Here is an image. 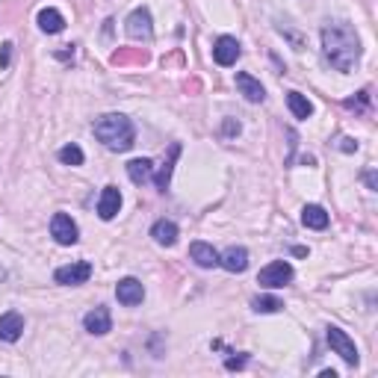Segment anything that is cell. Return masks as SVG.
<instances>
[{
	"label": "cell",
	"mask_w": 378,
	"mask_h": 378,
	"mask_svg": "<svg viewBox=\"0 0 378 378\" xmlns=\"http://www.w3.org/2000/svg\"><path fill=\"white\" fill-rule=\"evenodd\" d=\"M177 157H181V145L172 142V148H169V160H163V166L157 169V172H154V177H151V181L157 184V189H160V192H166V189H169V184H172V172H174Z\"/></svg>",
	"instance_id": "obj_16"
},
{
	"label": "cell",
	"mask_w": 378,
	"mask_h": 378,
	"mask_svg": "<svg viewBox=\"0 0 378 378\" xmlns=\"http://www.w3.org/2000/svg\"><path fill=\"white\" fill-rule=\"evenodd\" d=\"M127 177L136 187L148 184L151 177H154V160H148V157H136V160H130L127 163Z\"/></svg>",
	"instance_id": "obj_19"
},
{
	"label": "cell",
	"mask_w": 378,
	"mask_h": 378,
	"mask_svg": "<svg viewBox=\"0 0 378 378\" xmlns=\"http://www.w3.org/2000/svg\"><path fill=\"white\" fill-rule=\"evenodd\" d=\"M92 278V263L89 261H74L68 266H59L53 272V281L63 284V287H80Z\"/></svg>",
	"instance_id": "obj_6"
},
{
	"label": "cell",
	"mask_w": 378,
	"mask_h": 378,
	"mask_svg": "<svg viewBox=\"0 0 378 378\" xmlns=\"http://www.w3.org/2000/svg\"><path fill=\"white\" fill-rule=\"evenodd\" d=\"M225 133H228V136H233V133H240V125H233V122H231V118H228V122H225Z\"/></svg>",
	"instance_id": "obj_28"
},
{
	"label": "cell",
	"mask_w": 378,
	"mask_h": 378,
	"mask_svg": "<svg viewBox=\"0 0 378 378\" xmlns=\"http://www.w3.org/2000/svg\"><path fill=\"white\" fill-rule=\"evenodd\" d=\"M236 89H240V95L246 98L248 104H263L266 101V89L261 86V80L251 77V74H246V71L236 74Z\"/></svg>",
	"instance_id": "obj_12"
},
{
	"label": "cell",
	"mask_w": 378,
	"mask_h": 378,
	"mask_svg": "<svg viewBox=\"0 0 378 378\" xmlns=\"http://www.w3.org/2000/svg\"><path fill=\"white\" fill-rule=\"evenodd\" d=\"M302 222H305V228L325 231V228H328V213H325V207H320V204H305Z\"/></svg>",
	"instance_id": "obj_20"
},
{
	"label": "cell",
	"mask_w": 378,
	"mask_h": 378,
	"mask_svg": "<svg viewBox=\"0 0 378 378\" xmlns=\"http://www.w3.org/2000/svg\"><path fill=\"white\" fill-rule=\"evenodd\" d=\"M364 181H367V187H369V189H378V177H375V172H372V169L364 174Z\"/></svg>",
	"instance_id": "obj_27"
},
{
	"label": "cell",
	"mask_w": 378,
	"mask_h": 378,
	"mask_svg": "<svg viewBox=\"0 0 378 378\" xmlns=\"http://www.w3.org/2000/svg\"><path fill=\"white\" fill-rule=\"evenodd\" d=\"M118 210H122V192H118V187H104L101 198H98V216L104 222H112Z\"/></svg>",
	"instance_id": "obj_13"
},
{
	"label": "cell",
	"mask_w": 378,
	"mask_h": 378,
	"mask_svg": "<svg viewBox=\"0 0 378 378\" xmlns=\"http://www.w3.org/2000/svg\"><path fill=\"white\" fill-rule=\"evenodd\" d=\"M343 107H346V110H355V112H364V110L369 107V92L364 89V92H357L355 98H346Z\"/></svg>",
	"instance_id": "obj_24"
},
{
	"label": "cell",
	"mask_w": 378,
	"mask_h": 378,
	"mask_svg": "<svg viewBox=\"0 0 378 378\" xmlns=\"http://www.w3.org/2000/svg\"><path fill=\"white\" fill-rule=\"evenodd\" d=\"M251 308L257 313H278V310H284V302L278 295H257L251 302Z\"/></svg>",
	"instance_id": "obj_23"
},
{
	"label": "cell",
	"mask_w": 378,
	"mask_h": 378,
	"mask_svg": "<svg viewBox=\"0 0 378 378\" xmlns=\"http://www.w3.org/2000/svg\"><path fill=\"white\" fill-rule=\"evenodd\" d=\"M4 281H6V269H4V266H0V284H4Z\"/></svg>",
	"instance_id": "obj_31"
},
{
	"label": "cell",
	"mask_w": 378,
	"mask_h": 378,
	"mask_svg": "<svg viewBox=\"0 0 378 378\" xmlns=\"http://www.w3.org/2000/svg\"><path fill=\"white\" fill-rule=\"evenodd\" d=\"M287 107L295 118H310L313 115V104L308 101V98L302 92H287Z\"/></svg>",
	"instance_id": "obj_21"
},
{
	"label": "cell",
	"mask_w": 378,
	"mask_h": 378,
	"mask_svg": "<svg viewBox=\"0 0 378 378\" xmlns=\"http://www.w3.org/2000/svg\"><path fill=\"white\" fill-rule=\"evenodd\" d=\"M36 21H38V30L48 33V36H56V33H63V30H65V18H63V12L53 9V6H48V9L38 12Z\"/></svg>",
	"instance_id": "obj_18"
},
{
	"label": "cell",
	"mask_w": 378,
	"mask_h": 378,
	"mask_svg": "<svg viewBox=\"0 0 378 378\" xmlns=\"http://www.w3.org/2000/svg\"><path fill=\"white\" fill-rule=\"evenodd\" d=\"M320 375H322V378H337V372H334V369H322Z\"/></svg>",
	"instance_id": "obj_30"
},
{
	"label": "cell",
	"mask_w": 378,
	"mask_h": 378,
	"mask_svg": "<svg viewBox=\"0 0 378 378\" xmlns=\"http://www.w3.org/2000/svg\"><path fill=\"white\" fill-rule=\"evenodd\" d=\"M189 257L195 261V266H201V269H216L219 266V251L210 243H192Z\"/></svg>",
	"instance_id": "obj_17"
},
{
	"label": "cell",
	"mask_w": 378,
	"mask_h": 378,
	"mask_svg": "<svg viewBox=\"0 0 378 378\" xmlns=\"http://www.w3.org/2000/svg\"><path fill=\"white\" fill-rule=\"evenodd\" d=\"M325 337H328V346H331L337 355H340L349 367H357V364H361V355H357V346H355V340H352V337H349L343 328L328 325Z\"/></svg>",
	"instance_id": "obj_4"
},
{
	"label": "cell",
	"mask_w": 378,
	"mask_h": 378,
	"mask_svg": "<svg viewBox=\"0 0 378 378\" xmlns=\"http://www.w3.org/2000/svg\"><path fill=\"white\" fill-rule=\"evenodd\" d=\"M243 56V48H240V42H236L233 36H219L216 38V45H213V59L222 68H231V65H236V59Z\"/></svg>",
	"instance_id": "obj_8"
},
{
	"label": "cell",
	"mask_w": 378,
	"mask_h": 378,
	"mask_svg": "<svg viewBox=\"0 0 378 378\" xmlns=\"http://www.w3.org/2000/svg\"><path fill=\"white\" fill-rule=\"evenodd\" d=\"M115 298L125 308H136V305H142L145 287H142V281H139V278H122V281L115 284Z\"/></svg>",
	"instance_id": "obj_9"
},
{
	"label": "cell",
	"mask_w": 378,
	"mask_h": 378,
	"mask_svg": "<svg viewBox=\"0 0 378 378\" xmlns=\"http://www.w3.org/2000/svg\"><path fill=\"white\" fill-rule=\"evenodd\" d=\"M51 236L59 246H74L77 240H80V228H77V222L68 213H53V219H51Z\"/></svg>",
	"instance_id": "obj_7"
},
{
	"label": "cell",
	"mask_w": 378,
	"mask_h": 378,
	"mask_svg": "<svg viewBox=\"0 0 378 378\" xmlns=\"http://www.w3.org/2000/svg\"><path fill=\"white\" fill-rule=\"evenodd\" d=\"M340 148L349 154V151H357V142H355V139H343V145H340Z\"/></svg>",
	"instance_id": "obj_29"
},
{
	"label": "cell",
	"mask_w": 378,
	"mask_h": 378,
	"mask_svg": "<svg viewBox=\"0 0 378 378\" xmlns=\"http://www.w3.org/2000/svg\"><path fill=\"white\" fill-rule=\"evenodd\" d=\"M95 139L101 142L104 148H110V151H130L133 148V142H136V127H133V122L127 115H122V112H107V115H101L95 122Z\"/></svg>",
	"instance_id": "obj_2"
},
{
	"label": "cell",
	"mask_w": 378,
	"mask_h": 378,
	"mask_svg": "<svg viewBox=\"0 0 378 378\" xmlns=\"http://www.w3.org/2000/svg\"><path fill=\"white\" fill-rule=\"evenodd\" d=\"M9 59H12V42L0 45V68H9Z\"/></svg>",
	"instance_id": "obj_25"
},
{
	"label": "cell",
	"mask_w": 378,
	"mask_h": 378,
	"mask_svg": "<svg viewBox=\"0 0 378 378\" xmlns=\"http://www.w3.org/2000/svg\"><path fill=\"white\" fill-rule=\"evenodd\" d=\"M225 367H228V369H240V367H246V357H228Z\"/></svg>",
	"instance_id": "obj_26"
},
{
	"label": "cell",
	"mask_w": 378,
	"mask_h": 378,
	"mask_svg": "<svg viewBox=\"0 0 378 378\" xmlns=\"http://www.w3.org/2000/svg\"><path fill=\"white\" fill-rule=\"evenodd\" d=\"M151 236H154L157 246L172 248V246L177 243V236H181V228H177L172 219H157V222L151 225Z\"/></svg>",
	"instance_id": "obj_15"
},
{
	"label": "cell",
	"mask_w": 378,
	"mask_h": 378,
	"mask_svg": "<svg viewBox=\"0 0 378 378\" xmlns=\"http://www.w3.org/2000/svg\"><path fill=\"white\" fill-rule=\"evenodd\" d=\"M24 334V316L18 310H9L0 316V340L4 343H18Z\"/></svg>",
	"instance_id": "obj_11"
},
{
	"label": "cell",
	"mask_w": 378,
	"mask_h": 378,
	"mask_svg": "<svg viewBox=\"0 0 378 378\" xmlns=\"http://www.w3.org/2000/svg\"><path fill=\"white\" fill-rule=\"evenodd\" d=\"M219 266L233 272V275H240V272L248 269V251L243 246H231V248H225L222 254H219Z\"/></svg>",
	"instance_id": "obj_14"
},
{
	"label": "cell",
	"mask_w": 378,
	"mask_h": 378,
	"mask_svg": "<svg viewBox=\"0 0 378 378\" xmlns=\"http://www.w3.org/2000/svg\"><path fill=\"white\" fill-rule=\"evenodd\" d=\"M83 160H86V154H83V148L77 145V142H68V145L59 148V163H65V166H83Z\"/></svg>",
	"instance_id": "obj_22"
},
{
	"label": "cell",
	"mask_w": 378,
	"mask_h": 378,
	"mask_svg": "<svg viewBox=\"0 0 378 378\" xmlns=\"http://www.w3.org/2000/svg\"><path fill=\"white\" fill-rule=\"evenodd\" d=\"M322 53L340 74L355 71L361 63V38H357L355 27L346 21H331L322 27Z\"/></svg>",
	"instance_id": "obj_1"
},
{
	"label": "cell",
	"mask_w": 378,
	"mask_h": 378,
	"mask_svg": "<svg viewBox=\"0 0 378 378\" xmlns=\"http://www.w3.org/2000/svg\"><path fill=\"white\" fill-rule=\"evenodd\" d=\"M83 328L92 334V337H104L112 331V313L104 308V305H98L92 308L86 316H83Z\"/></svg>",
	"instance_id": "obj_10"
},
{
	"label": "cell",
	"mask_w": 378,
	"mask_h": 378,
	"mask_svg": "<svg viewBox=\"0 0 378 378\" xmlns=\"http://www.w3.org/2000/svg\"><path fill=\"white\" fill-rule=\"evenodd\" d=\"M293 275L295 272H293V266L287 261H272L269 266L261 269V275H257V284L266 287V290H281V287H287L293 281Z\"/></svg>",
	"instance_id": "obj_5"
},
{
	"label": "cell",
	"mask_w": 378,
	"mask_h": 378,
	"mask_svg": "<svg viewBox=\"0 0 378 378\" xmlns=\"http://www.w3.org/2000/svg\"><path fill=\"white\" fill-rule=\"evenodd\" d=\"M125 33L133 38V42H151L154 38V18L145 6H139L127 15V21H125Z\"/></svg>",
	"instance_id": "obj_3"
}]
</instances>
